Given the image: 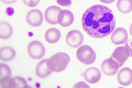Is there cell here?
Masks as SVG:
<instances>
[{
    "label": "cell",
    "mask_w": 132,
    "mask_h": 88,
    "mask_svg": "<svg viewBox=\"0 0 132 88\" xmlns=\"http://www.w3.org/2000/svg\"><path fill=\"white\" fill-rule=\"evenodd\" d=\"M84 76L85 79L87 82L90 84H95L100 81L101 74L98 68L91 67L86 70Z\"/></svg>",
    "instance_id": "obj_13"
},
{
    "label": "cell",
    "mask_w": 132,
    "mask_h": 88,
    "mask_svg": "<svg viewBox=\"0 0 132 88\" xmlns=\"http://www.w3.org/2000/svg\"><path fill=\"white\" fill-rule=\"evenodd\" d=\"M13 30L11 26L6 21L0 22V37L1 39H7L12 35Z\"/></svg>",
    "instance_id": "obj_17"
},
{
    "label": "cell",
    "mask_w": 132,
    "mask_h": 88,
    "mask_svg": "<svg viewBox=\"0 0 132 88\" xmlns=\"http://www.w3.org/2000/svg\"><path fill=\"white\" fill-rule=\"evenodd\" d=\"M116 6L120 12L124 14L128 13L132 10V0H118Z\"/></svg>",
    "instance_id": "obj_19"
},
{
    "label": "cell",
    "mask_w": 132,
    "mask_h": 88,
    "mask_svg": "<svg viewBox=\"0 0 132 88\" xmlns=\"http://www.w3.org/2000/svg\"><path fill=\"white\" fill-rule=\"evenodd\" d=\"M16 55L14 49L11 47L4 46L0 50V59L2 61L7 62L12 60Z\"/></svg>",
    "instance_id": "obj_15"
},
{
    "label": "cell",
    "mask_w": 132,
    "mask_h": 88,
    "mask_svg": "<svg viewBox=\"0 0 132 88\" xmlns=\"http://www.w3.org/2000/svg\"><path fill=\"white\" fill-rule=\"evenodd\" d=\"M74 16L70 11L66 9L62 10L59 13L57 16L58 23L64 27H68L73 22Z\"/></svg>",
    "instance_id": "obj_11"
},
{
    "label": "cell",
    "mask_w": 132,
    "mask_h": 88,
    "mask_svg": "<svg viewBox=\"0 0 132 88\" xmlns=\"http://www.w3.org/2000/svg\"><path fill=\"white\" fill-rule=\"evenodd\" d=\"M128 34L127 31L122 27L117 28L111 36L112 42L116 45L124 44L128 40Z\"/></svg>",
    "instance_id": "obj_8"
},
{
    "label": "cell",
    "mask_w": 132,
    "mask_h": 88,
    "mask_svg": "<svg viewBox=\"0 0 132 88\" xmlns=\"http://www.w3.org/2000/svg\"></svg>",
    "instance_id": "obj_28"
},
{
    "label": "cell",
    "mask_w": 132,
    "mask_h": 88,
    "mask_svg": "<svg viewBox=\"0 0 132 88\" xmlns=\"http://www.w3.org/2000/svg\"><path fill=\"white\" fill-rule=\"evenodd\" d=\"M62 10L60 7L56 5H52L47 7L44 13V17L46 21L52 25L58 23L57 16L59 12Z\"/></svg>",
    "instance_id": "obj_10"
},
{
    "label": "cell",
    "mask_w": 132,
    "mask_h": 88,
    "mask_svg": "<svg viewBox=\"0 0 132 88\" xmlns=\"http://www.w3.org/2000/svg\"><path fill=\"white\" fill-rule=\"evenodd\" d=\"M48 59H46L41 60L36 67L35 70L36 74L40 78H46L52 73V71L49 69L47 65Z\"/></svg>",
    "instance_id": "obj_14"
},
{
    "label": "cell",
    "mask_w": 132,
    "mask_h": 88,
    "mask_svg": "<svg viewBox=\"0 0 132 88\" xmlns=\"http://www.w3.org/2000/svg\"><path fill=\"white\" fill-rule=\"evenodd\" d=\"M129 34L132 36V23L130 25L129 29Z\"/></svg>",
    "instance_id": "obj_27"
},
{
    "label": "cell",
    "mask_w": 132,
    "mask_h": 88,
    "mask_svg": "<svg viewBox=\"0 0 132 88\" xmlns=\"http://www.w3.org/2000/svg\"><path fill=\"white\" fill-rule=\"evenodd\" d=\"M26 80L23 78L15 76L11 78L10 81L8 88H29Z\"/></svg>",
    "instance_id": "obj_18"
},
{
    "label": "cell",
    "mask_w": 132,
    "mask_h": 88,
    "mask_svg": "<svg viewBox=\"0 0 132 88\" xmlns=\"http://www.w3.org/2000/svg\"><path fill=\"white\" fill-rule=\"evenodd\" d=\"M0 68V77L7 75H11V70L7 65L5 63H1Z\"/></svg>",
    "instance_id": "obj_20"
},
{
    "label": "cell",
    "mask_w": 132,
    "mask_h": 88,
    "mask_svg": "<svg viewBox=\"0 0 132 88\" xmlns=\"http://www.w3.org/2000/svg\"><path fill=\"white\" fill-rule=\"evenodd\" d=\"M129 50L125 46H120L114 50L111 57L118 62L122 66L130 56Z\"/></svg>",
    "instance_id": "obj_9"
},
{
    "label": "cell",
    "mask_w": 132,
    "mask_h": 88,
    "mask_svg": "<svg viewBox=\"0 0 132 88\" xmlns=\"http://www.w3.org/2000/svg\"><path fill=\"white\" fill-rule=\"evenodd\" d=\"M23 3L30 7H35L39 3L40 0H22Z\"/></svg>",
    "instance_id": "obj_21"
},
{
    "label": "cell",
    "mask_w": 132,
    "mask_h": 88,
    "mask_svg": "<svg viewBox=\"0 0 132 88\" xmlns=\"http://www.w3.org/2000/svg\"><path fill=\"white\" fill-rule=\"evenodd\" d=\"M119 83L124 86H128L132 83V70L128 67H125L121 69L117 75Z\"/></svg>",
    "instance_id": "obj_12"
},
{
    "label": "cell",
    "mask_w": 132,
    "mask_h": 88,
    "mask_svg": "<svg viewBox=\"0 0 132 88\" xmlns=\"http://www.w3.org/2000/svg\"><path fill=\"white\" fill-rule=\"evenodd\" d=\"M45 49L40 41H34L30 42L28 47V52L30 56L35 59H39L44 55Z\"/></svg>",
    "instance_id": "obj_4"
},
{
    "label": "cell",
    "mask_w": 132,
    "mask_h": 88,
    "mask_svg": "<svg viewBox=\"0 0 132 88\" xmlns=\"http://www.w3.org/2000/svg\"><path fill=\"white\" fill-rule=\"evenodd\" d=\"M121 67L118 62L110 57L103 62L101 65V68L102 72L105 75L112 76L116 74Z\"/></svg>",
    "instance_id": "obj_5"
},
{
    "label": "cell",
    "mask_w": 132,
    "mask_h": 88,
    "mask_svg": "<svg viewBox=\"0 0 132 88\" xmlns=\"http://www.w3.org/2000/svg\"><path fill=\"white\" fill-rule=\"evenodd\" d=\"M84 41V37L79 31L73 30L67 33L66 37V41L70 47L77 48L80 46Z\"/></svg>",
    "instance_id": "obj_6"
},
{
    "label": "cell",
    "mask_w": 132,
    "mask_h": 88,
    "mask_svg": "<svg viewBox=\"0 0 132 88\" xmlns=\"http://www.w3.org/2000/svg\"><path fill=\"white\" fill-rule=\"evenodd\" d=\"M101 2L105 4H110L116 0H99Z\"/></svg>",
    "instance_id": "obj_26"
},
{
    "label": "cell",
    "mask_w": 132,
    "mask_h": 88,
    "mask_svg": "<svg viewBox=\"0 0 132 88\" xmlns=\"http://www.w3.org/2000/svg\"><path fill=\"white\" fill-rule=\"evenodd\" d=\"M70 61L68 54L65 52H58L48 59L47 65L52 71L61 72L66 68Z\"/></svg>",
    "instance_id": "obj_2"
},
{
    "label": "cell",
    "mask_w": 132,
    "mask_h": 88,
    "mask_svg": "<svg viewBox=\"0 0 132 88\" xmlns=\"http://www.w3.org/2000/svg\"><path fill=\"white\" fill-rule=\"evenodd\" d=\"M74 88L85 87L89 88V86L84 82H80L76 83L74 86Z\"/></svg>",
    "instance_id": "obj_24"
},
{
    "label": "cell",
    "mask_w": 132,
    "mask_h": 88,
    "mask_svg": "<svg viewBox=\"0 0 132 88\" xmlns=\"http://www.w3.org/2000/svg\"><path fill=\"white\" fill-rule=\"evenodd\" d=\"M82 23L84 30L91 37L96 38L105 37L114 30L116 22L114 14L108 7L93 5L83 14Z\"/></svg>",
    "instance_id": "obj_1"
},
{
    "label": "cell",
    "mask_w": 132,
    "mask_h": 88,
    "mask_svg": "<svg viewBox=\"0 0 132 88\" xmlns=\"http://www.w3.org/2000/svg\"><path fill=\"white\" fill-rule=\"evenodd\" d=\"M76 55L78 60L86 65L93 63L96 58V53L93 48L88 45H82L77 49Z\"/></svg>",
    "instance_id": "obj_3"
},
{
    "label": "cell",
    "mask_w": 132,
    "mask_h": 88,
    "mask_svg": "<svg viewBox=\"0 0 132 88\" xmlns=\"http://www.w3.org/2000/svg\"><path fill=\"white\" fill-rule=\"evenodd\" d=\"M26 19L29 25L34 27H38L42 24L43 21V13L38 9H32L28 13Z\"/></svg>",
    "instance_id": "obj_7"
},
{
    "label": "cell",
    "mask_w": 132,
    "mask_h": 88,
    "mask_svg": "<svg viewBox=\"0 0 132 88\" xmlns=\"http://www.w3.org/2000/svg\"><path fill=\"white\" fill-rule=\"evenodd\" d=\"M17 0H1L3 3L6 4H11L16 2Z\"/></svg>",
    "instance_id": "obj_25"
},
{
    "label": "cell",
    "mask_w": 132,
    "mask_h": 88,
    "mask_svg": "<svg viewBox=\"0 0 132 88\" xmlns=\"http://www.w3.org/2000/svg\"><path fill=\"white\" fill-rule=\"evenodd\" d=\"M61 36L60 31L57 29L54 28L48 29L45 34L46 41L50 43H56L60 39Z\"/></svg>",
    "instance_id": "obj_16"
},
{
    "label": "cell",
    "mask_w": 132,
    "mask_h": 88,
    "mask_svg": "<svg viewBox=\"0 0 132 88\" xmlns=\"http://www.w3.org/2000/svg\"><path fill=\"white\" fill-rule=\"evenodd\" d=\"M56 2L59 5L64 6H70L72 4L71 0H56Z\"/></svg>",
    "instance_id": "obj_22"
},
{
    "label": "cell",
    "mask_w": 132,
    "mask_h": 88,
    "mask_svg": "<svg viewBox=\"0 0 132 88\" xmlns=\"http://www.w3.org/2000/svg\"><path fill=\"white\" fill-rule=\"evenodd\" d=\"M129 50L130 53V57H132V39H129L127 40L125 45Z\"/></svg>",
    "instance_id": "obj_23"
}]
</instances>
